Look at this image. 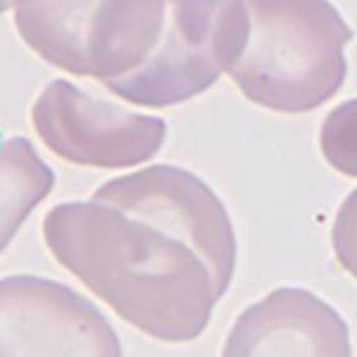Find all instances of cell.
<instances>
[{
  "label": "cell",
  "mask_w": 357,
  "mask_h": 357,
  "mask_svg": "<svg viewBox=\"0 0 357 357\" xmlns=\"http://www.w3.org/2000/svg\"><path fill=\"white\" fill-rule=\"evenodd\" d=\"M43 238L65 271L159 342L201 337L221 301L211 271L189 243L102 201L52 206Z\"/></svg>",
  "instance_id": "6da1fadb"
},
{
  "label": "cell",
  "mask_w": 357,
  "mask_h": 357,
  "mask_svg": "<svg viewBox=\"0 0 357 357\" xmlns=\"http://www.w3.org/2000/svg\"><path fill=\"white\" fill-rule=\"evenodd\" d=\"M248 35L229 70L245 100L305 114L333 100L347 77L352 30L330 0H243Z\"/></svg>",
  "instance_id": "7a4b0ae2"
},
{
  "label": "cell",
  "mask_w": 357,
  "mask_h": 357,
  "mask_svg": "<svg viewBox=\"0 0 357 357\" xmlns=\"http://www.w3.org/2000/svg\"><path fill=\"white\" fill-rule=\"evenodd\" d=\"M13 8L35 55L102 84L144 65L167 20V0H15Z\"/></svg>",
  "instance_id": "3957f363"
},
{
  "label": "cell",
  "mask_w": 357,
  "mask_h": 357,
  "mask_svg": "<svg viewBox=\"0 0 357 357\" xmlns=\"http://www.w3.org/2000/svg\"><path fill=\"white\" fill-rule=\"evenodd\" d=\"M248 13L243 0H167V20L142 67L105 87L137 107L181 105L229 73L243 52Z\"/></svg>",
  "instance_id": "277c9868"
},
{
  "label": "cell",
  "mask_w": 357,
  "mask_h": 357,
  "mask_svg": "<svg viewBox=\"0 0 357 357\" xmlns=\"http://www.w3.org/2000/svg\"><path fill=\"white\" fill-rule=\"evenodd\" d=\"M124 213L154 223L184 241L204 258L221 298L236 273V231L216 191L194 172L154 164L127 176L109 178L92 194Z\"/></svg>",
  "instance_id": "5b68a950"
},
{
  "label": "cell",
  "mask_w": 357,
  "mask_h": 357,
  "mask_svg": "<svg viewBox=\"0 0 357 357\" xmlns=\"http://www.w3.org/2000/svg\"><path fill=\"white\" fill-rule=\"evenodd\" d=\"M30 119L43 144L77 167H139L154 159L167 139L162 117L97 100L67 79L45 84L30 109Z\"/></svg>",
  "instance_id": "8992f818"
},
{
  "label": "cell",
  "mask_w": 357,
  "mask_h": 357,
  "mask_svg": "<svg viewBox=\"0 0 357 357\" xmlns=\"http://www.w3.org/2000/svg\"><path fill=\"white\" fill-rule=\"evenodd\" d=\"M0 357H124L102 310L60 280L0 278Z\"/></svg>",
  "instance_id": "52a82bcc"
},
{
  "label": "cell",
  "mask_w": 357,
  "mask_h": 357,
  "mask_svg": "<svg viewBox=\"0 0 357 357\" xmlns=\"http://www.w3.org/2000/svg\"><path fill=\"white\" fill-rule=\"evenodd\" d=\"M221 357H352L350 328L312 290L275 288L236 318Z\"/></svg>",
  "instance_id": "ba28073f"
},
{
  "label": "cell",
  "mask_w": 357,
  "mask_h": 357,
  "mask_svg": "<svg viewBox=\"0 0 357 357\" xmlns=\"http://www.w3.org/2000/svg\"><path fill=\"white\" fill-rule=\"evenodd\" d=\"M52 186L55 172L40 159L33 142L25 137L0 142V253L50 196Z\"/></svg>",
  "instance_id": "9c48e42d"
},
{
  "label": "cell",
  "mask_w": 357,
  "mask_h": 357,
  "mask_svg": "<svg viewBox=\"0 0 357 357\" xmlns=\"http://www.w3.org/2000/svg\"><path fill=\"white\" fill-rule=\"evenodd\" d=\"M320 151L335 172L357 178V97L337 105L323 119Z\"/></svg>",
  "instance_id": "30bf717a"
},
{
  "label": "cell",
  "mask_w": 357,
  "mask_h": 357,
  "mask_svg": "<svg viewBox=\"0 0 357 357\" xmlns=\"http://www.w3.org/2000/svg\"><path fill=\"white\" fill-rule=\"evenodd\" d=\"M333 253L345 273L357 280V189L347 194L333 221Z\"/></svg>",
  "instance_id": "8fae6325"
},
{
  "label": "cell",
  "mask_w": 357,
  "mask_h": 357,
  "mask_svg": "<svg viewBox=\"0 0 357 357\" xmlns=\"http://www.w3.org/2000/svg\"><path fill=\"white\" fill-rule=\"evenodd\" d=\"M13 6H15V0H0V15H3L6 10H10Z\"/></svg>",
  "instance_id": "7c38bea8"
}]
</instances>
